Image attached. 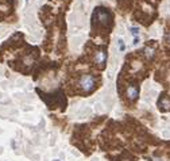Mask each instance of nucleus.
I'll return each instance as SVG.
<instances>
[{
    "instance_id": "nucleus-5",
    "label": "nucleus",
    "mask_w": 170,
    "mask_h": 161,
    "mask_svg": "<svg viewBox=\"0 0 170 161\" xmlns=\"http://www.w3.org/2000/svg\"><path fill=\"white\" fill-rule=\"evenodd\" d=\"M158 108L161 111H170V99L169 98H161L159 102H158Z\"/></svg>"
},
{
    "instance_id": "nucleus-1",
    "label": "nucleus",
    "mask_w": 170,
    "mask_h": 161,
    "mask_svg": "<svg viewBox=\"0 0 170 161\" xmlns=\"http://www.w3.org/2000/svg\"><path fill=\"white\" fill-rule=\"evenodd\" d=\"M80 89L85 93H91L96 88V79L93 75H83L78 80Z\"/></svg>"
},
{
    "instance_id": "nucleus-8",
    "label": "nucleus",
    "mask_w": 170,
    "mask_h": 161,
    "mask_svg": "<svg viewBox=\"0 0 170 161\" xmlns=\"http://www.w3.org/2000/svg\"><path fill=\"white\" fill-rule=\"evenodd\" d=\"M130 31H131V34L134 37H139V27H131Z\"/></svg>"
},
{
    "instance_id": "nucleus-6",
    "label": "nucleus",
    "mask_w": 170,
    "mask_h": 161,
    "mask_svg": "<svg viewBox=\"0 0 170 161\" xmlns=\"http://www.w3.org/2000/svg\"><path fill=\"white\" fill-rule=\"evenodd\" d=\"M143 53H144V57L147 60H153L154 56H155V49H154L153 46H146L143 49Z\"/></svg>"
},
{
    "instance_id": "nucleus-12",
    "label": "nucleus",
    "mask_w": 170,
    "mask_h": 161,
    "mask_svg": "<svg viewBox=\"0 0 170 161\" xmlns=\"http://www.w3.org/2000/svg\"><path fill=\"white\" fill-rule=\"evenodd\" d=\"M26 2H27V0H26Z\"/></svg>"
},
{
    "instance_id": "nucleus-9",
    "label": "nucleus",
    "mask_w": 170,
    "mask_h": 161,
    "mask_svg": "<svg viewBox=\"0 0 170 161\" xmlns=\"http://www.w3.org/2000/svg\"><path fill=\"white\" fill-rule=\"evenodd\" d=\"M138 43H139V37H134V42H132V45H134V46H136Z\"/></svg>"
},
{
    "instance_id": "nucleus-3",
    "label": "nucleus",
    "mask_w": 170,
    "mask_h": 161,
    "mask_svg": "<svg viewBox=\"0 0 170 161\" xmlns=\"http://www.w3.org/2000/svg\"><path fill=\"white\" fill-rule=\"evenodd\" d=\"M138 96H139V88H138V85L135 84H131L127 87V98L130 100H136Z\"/></svg>"
},
{
    "instance_id": "nucleus-2",
    "label": "nucleus",
    "mask_w": 170,
    "mask_h": 161,
    "mask_svg": "<svg viewBox=\"0 0 170 161\" xmlns=\"http://www.w3.org/2000/svg\"><path fill=\"white\" fill-rule=\"evenodd\" d=\"M93 20L99 24H103V26H108V24H111L112 18H111V14L105 8L97 7L95 14H93Z\"/></svg>"
},
{
    "instance_id": "nucleus-10",
    "label": "nucleus",
    "mask_w": 170,
    "mask_h": 161,
    "mask_svg": "<svg viewBox=\"0 0 170 161\" xmlns=\"http://www.w3.org/2000/svg\"><path fill=\"white\" fill-rule=\"evenodd\" d=\"M150 161H161V160H158V158H157V160H150Z\"/></svg>"
},
{
    "instance_id": "nucleus-4",
    "label": "nucleus",
    "mask_w": 170,
    "mask_h": 161,
    "mask_svg": "<svg viewBox=\"0 0 170 161\" xmlns=\"http://www.w3.org/2000/svg\"><path fill=\"white\" fill-rule=\"evenodd\" d=\"M105 60H107V50L105 49H100L95 53V63L97 65H103Z\"/></svg>"
},
{
    "instance_id": "nucleus-7",
    "label": "nucleus",
    "mask_w": 170,
    "mask_h": 161,
    "mask_svg": "<svg viewBox=\"0 0 170 161\" xmlns=\"http://www.w3.org/2000/svg\"><path fill=\"white\" fill-rule=\"evenodd\" d=\"M117 45H119V50H120V52H124V49H125L124 41L121 39V38H119V39H117Z\"/></svg>"
},
{
    "instance_id": "nucleus-11",
    "label": "nucleus",
    "mask_w": 170,
    "mask_h": 161,
    "mask_svg": "<svg viewBox=\"0 0 170 161\" xmlns=\"http://www.w3.org/2000/svg\"><path fill=\"white\" fill-rule=\"evenodd\" d=\"M168 38H169V42H170V34H169V37H168Z\"/></svg>"
}]
</instances>
